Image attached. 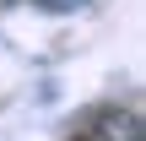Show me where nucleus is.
Masks as SVG:
<instances>
[{"mask_svg": "<svg viewBox=\"0 0 146 141\" xmlns=\"http://www.w3.org/2000/svg\"><path fill=\"white\" fill-rule=\"evenodd\" d=\"M87 141H141V120L135 114H103L87 130Z\"/></svg>", "mask_w": 146, "mask_h": 141, "instance_id": "obj_1", "label": "nucleus"}, {"mask_svg": "<svg viewBox=\"0 0 146 141\" xmlns=\"http://www.w3.org/2000/svg\"><path fill=\"white\" fill-rule=\"evenodd\" d=\"M43 11H76V5H87V0H38Z\"/></svg>", "mask_w": 146, "mask_h": 141, "instance_id": "obj_2", "label": "nucleus"}]
</instances>
